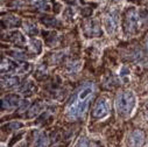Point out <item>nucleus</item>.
Returning <instances> with one entry per match:
<instances>
[{"label": "nucleus", "mask_w": 148, "mask_h": 147, "mask_svg": "<svg viewBox=\"0 0 148 147\" xmlns=\"http://www.w3.org/2000/svg\"><path fill=\"white\" fill-rule=\"evenodd\" d=\"M40 111H41V105H40V104H34V105L29 109V112H28L27 117H28V118H33V117H35L36 115H38Z\"/></svg>", "instance_id": "2eb2a0df"}, {"label": "nucleus", "mask_w": 148, "mask_h": 147, "mask_svg": "<svg viewBox=\"0 0 148 147\" xmlns=\"http://www.w3.org/2000/svg\"><path fill=\"white\" fill-rule=\"evenodd\" d=\"M76 147H89V141H88V139H86V138H84V137H83V138H81Z\"/></svg>", "instance_id": "6ab92c4d"}, {"label": "nucleus", "mask_w": 148, "mask_h": 147, "mask_svg": "<svg viewBox=\"0 0 148 147\" xmlns=\"http://www.w3.org/2000/svg\"><path fill=\"white\" fill-rule=\"evenodd\" d=\"M135 106V96L132 91H123L116 98V110L120 116H130Z\"/></svg>", "instance_id": "f03ea898"}, {"label": "nucleus", "mask_w": 148, "mask_h": 147, "mask_svg": "<svg viewBox=\"0 0 148 147\" xmlns=\"http://www.w3.org/2000/svg\"><path fill=\"white\" fill-rule=\"evenodd\" d=\"M21 126H22L21 123H11V124L7 125V128H10V130H18V128H20Z\"/></svg>", "instance_id": "412c9836"}, {"label": "nucleus", "mask_w": 148, "mask_h": 147, "mask_svg": "<svg viewBox=\"0 0 148 147\" xmlns=\"http://www.w3.org/2000/svg\"><path fill=\"white\" fill-rule=\"evenodd\" d=\"M10 54H11L13 57L19 58V60H23V58H25V55H23L22 53H20V52H16V50H12V52H10Z\"/></svg>", "instance_id": "aec40b11"}, {"label": "nucleus", "mask_w": 148, "mask_h": 147, "mask_svg": "<svg viewBox=\"0 0 148 147\" xmlns=\"http://www.w3.org/2000/svg\"><path fill=\"white\" fill-rule=\"evenodd\" d=\"M29 106V102L28 100H21L19 106H18V110L19 112H23V111H27V107Z\"/></svg>", "instance_id": "a211bd4d"}, {"label": "nucleus", "mask_w": 148, "mask_h": 147, "mask_svg": "<svg viewBox=\"0 0 148 147\" xmlns=\"http://www.w3.org/2000/svg\"><path fill=\"white\" fill-rule=\"evenodd\" d=\"M139 15L134 8H128L124 16V29L127 34H133L138 30Z\"/></svg>", "instance_id": "7ed1b4c3"}, {"label": "nucleus", "mask_w": 148, "mask_h": 147, "mask_svg": "<svg viewBox=\"0 0 148 147\" xmlns=\"http://www.w3.org/2000/svg\"><path fill=\"white\" fill-rule=\"evenodd\" d=\"M85 33L86 35L91 36H99L100 35V28L96 21H90L85 25Z\"/></svg>", "instance_id": "1a4fd4ad"}, {"label": "nucleus", "mask_w": 148, "mask_h": 147, "mask_svg": "<svg viewBox=\"0 0 148 147\" xmlns=\"http://www.w3.org/2000/svg\"><path fill=\"white\" fill-rule=\"evenodd\" d=\"M128 147H143L146 142V134L141 130H135L128 135Z\"/></svg>", "instance_id": "39448f33"}, {"label": "nucleus", "mask_w": 148, "mask_h": 147, "mask_svg": "<svg viewBox=\"0 0 148 147\" xmlns=\"http://www.w3.org/2000/svg\"><path fill=\"white\" fill-rule=\"evenodd\" d=\"M19 22H20V20L13 15H7L6 18H3V23L6 27H15L19 25Z\"/></svg>", "instance_id": "9b49d317"}, {"label": "nucleus", "mask_w": 148, "mask_h": 147, "mask_svg": "<svg viewBox=\"0 0 148 147\" xmlns=\"http://www.w3.org/2000/svg\"><path fill=\"white\" fill-rule=\"evenodd\" d=\"M19 104H20V100L16 95H7V96L3 97V99H1L3 111H5V110H12V109L19 106Z\"/></svg>", "instance_id": "0eeeda50"}, {"label": "nucleus", "mask_w": 148, "mask_h": 147, "mask_svg": "<svg viewBox=\"0 0 148 147\" xmlns=\"http://www.w3.org/2000/svg\"><path fill=\"white\" fill-rule=\"evenodd\" d=\"M19 70V65L16 63H14L13 61L8 60V58H3L1 61V72L6 74V72H16Z\"/></svg>", "instance_id": "6e6552de"}, {"label": "nucleus", "mask_w": 148, "mask_h": 147, "mask_svg": "<svg viewBox=\"0 0 148 147\" xmlns=\"http://www.w3.org/2000/svg\"><path fill=\"white\" fill-rule=\"evenodd\" d=\"M34 89H35V87L32 84V82H26V83L23 84L22 89H21V92L25 93V95H27V93H28V95H32Z\"/></svg>", "instance_id": "dca6fc26"}, {"label": "nucleus", "mask_w": 148, "mask_h": 147, "mask_svg": "<svg viewBox=\"0 0 148 147\" xmlns=\"http://www.w3.org/2000/svg\"><path fill=\"white\" fill-rule=\"evenodd\" d=\"M19 84V77L16 76H3L1 78V87L4 89H11Z\"/></svg>", "instance_id": "9d476101"}, {"label": "nucleus", "mask_w": 148, "mask_h": 147, "mask_svg": "<svg viewBox=\"0 0 148 147\" xmlns=\"http://www.w3.org/2000/svg\"><path fill=\"white\" fill-rule=\"evenodd\" d=\"M108 111H110V103H108V99L106 97H100L95 106H93V110H92V118L95 119H100V118H104L105 116L108 115Z\"/></svg>", "instance_id": "20e7f679"}, {"label": "nucleus", "mask_w": 148, "mask_h": 147, "mask_svg": "<svg viewBox=\"0 0 148 147\" xmlns=\"http://www.w3.org/2000/svg\"><path fill=\"white\" fill-rule=\"evenodd\" d=\"M93 92H95V88L92 83L84 84L71 98L66 111L68 117L71 119L81 118L86 112L90 100L93 97Z\"/></svg>", "instance_id": "f257e3e1"}, {"label": "nucleus", "mask_w": 148, "mask_h": 147, "mask_svg": "<svg viewBox=\"0 0 148 147\" xmlns=\"http://www.w3.org/2000/svg\"><path fill=\"white\" fill-rule=\"evenodd\" d=\"M25 30H26V33L28 34V35H30V36H34V35H36L38 34V27H36L34 23H32V22H26L25 23Z\"/></svg>", "instance_id": "ddd939ff"}, {"label": "nucleus", "mask_w": 148, "mask_h": 147, "mask_svg": "<svg viewBox=\"0 0 148 147\" xmlns=\"http://www.w3.org/2000/svg\"><path fill=\"white\" fill-rule=\"evenodd\" d=\"M147 113H148V104H147Z\"/></svg>", "instance_id": "5701e85b"}, {"label": "nucleus", "mask_w": 148, "mask_h": 147, "mask_svg": "<svg viewBox=\"0 0 148 147\" xmlns=\"http://www.w3.org/2000/svg\"><path fill=\"white\" fill-rule=\"evenodd\" d=\"M10 41L14 42L15 45L20 46V45H23L25 43V39H23V36L19 33V32H13L11 33V38H8Z\"/></svg>", "instance_id": "f8f14e48"}, {"label": "nucleus", "mask_w": 148, "mask_h": 147, "mask_svg": "<svg viewBox=\"0 0 148 147\" xmlns=\"http://www.w3.org/2000/svg\"><path fill=\"white\" fill-rule=\"evenodd\" d=\"M48 145V138L45 134H41L40 138L36 141V147H47Z\"/></svg>", "instance_id": "f3484780"}, {"label": "nucleus", "mask_w": 148, "mask_h": 147, "mask_svg": "<svg viewBox=\"0 0 148 147\" xmlns=\"http://www.w3.org/2000/svg\"><path fill=\"white\" fill-rule=\"evenodd\" d=\"M118 27V13L116 11L110 12L105 18V28L108 34H112L116 32Z\"/></svg>", "instance_id": "423d86ee"}, {"label": "nucleus", "mask_w": 148, "mask_h": 147, "mask_svg": "<svg viewBox=\"0 0 148 147\" xmlns=\"http://www.w3.org/2000/svg\"><path fill=\"white\" fill-rule=\"evenodd\" d=\"M29 49L34 53V54H40L41 53V42L39 40H32L29 43Z\"/></svg>", "instance_id": "4468645a"}, {"label": "nucleus", "mask_w": 148, "mask_h": 147, "mask_svg": "<svg viewBox=\"0 0 148 147\" xmlns=\"http://www.w3.org/2000/svg\"><path fill=\"white\" fill-rule=\"evenodd\" d=\"M147 48H148V36H147Z\"/></svg>", "instance_id": "4be33fe9"}]
</instances>
